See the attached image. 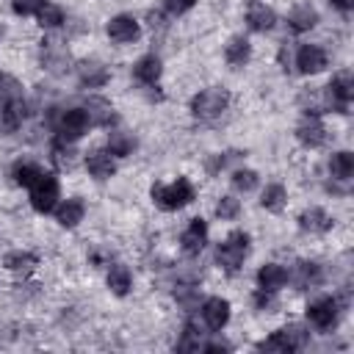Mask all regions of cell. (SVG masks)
Masks as SVG:
<instances>
[{
  "instance_id": "obj_1",
  "label": "cell",
  "mask_w": 354,
  "mask_h": 354,
  "mask_svg": "<svg viewBox=\"0 0 354 354\" xmlns=\"http://www.w3.org/2000/svg\"><path fill=\"white\" fill-rule=\"evenodd\" d=\"M149 194H152V202L163 210H180V207L191 205L194 196H196L194 185L185 177H177L171 183H158V185H152Z\"/></svg>"
},
{
  "instance_id": "obj_2",
  "label": "cell",
  "mask_w": 354,
  "mask_h": 354,
  "mask_svg": "<svg viewBox=\"0 0 354 354\" xmlns=\"http://www.w3.org/2000/svg\"><path fill=\"white\" fill-rule=\"evenodd\" d=\"M249 254V232L232 230L218 246H216V263L227 271H238Z\"/></svg>"
},
{
  "instance_id": "obj_3",
  "label": "cell",
  "mask_w": 354,
  "mask_h": 354,
  "mask_svg": "<svg viewBox=\"0 0 354 354\" xmlns=\"http://www.w3.org/2000/svg\"><path fill=\"white\" fill-rule=\"evenodd\" d=\"M55 111V108H53ZM53 130H55V136L61 138V141H77L80 136H86L88 133V127H91V122H88V116H86V111L83 108H66V111H55L53 113Z\"/></svg>"
},
{
  "instance_id": "obj_4",
  "label": "cell",
  "mask_w": 354,
  "mask_h": 354,
  "mask_svg": "<svg viewBox=\"0 0 354 354\" xmlns=\"http://www.w3.org/2000/svg\"><path fill=\"white\" fill-rule=\"evenodd\" d=\"M227 105H230V94H227V88L210 86V88H202V91L191 100V113H194L196 119L210 122V119L221 116V113L227 111Z\"/></svg>"
},
{
  "instance_id": "obj_5",
  "label": "cell",
  "mask_w": 354,
  "mask_h": 354,
  "mask_svg": "<svg viewBox=\"0 0 354 354\" xmlns=\"http://www.w3.org/2000/svg\"><path fill=\"white\" fill-rule=\"evenodd\" d=\"M321 97H324V108L337 111V113H346L348 102L354 100V77H351V72H337L329 80V86L324 88Z\"/></svg>"
},
{
  "instance_id": "obj_6",
  "label": "cell",
  "mask_w": 354,
  "mask_h": 354,
  "mask_svg": "<svg viewBox=\"0 0 354 354\" xmlns=\"http://www.w3.org/2000/svg\"><path fill=\"white\" fill-rule=\"evenodd\" d=\"M30 191V205H33V210H39V213H50V210H55V205H58V199H61V185H58V180L53 177V174H39V180L28 188Z\"/></svg>"
},
{
  "instance_id": "obj_7",
  "label": "cell",
  "mask_w": 354,
  "mask_h": 354,
  "mask_svg": "<svg viewBox=\"0 0 354 354\" xmlns=\"http://www.w3.org/2000/svg\"><path fill=\"white\" fill-rule=\"evenodd\" d=\"M307 321H310L315 329H321V332L335 329V324H337V299L321 296V299L310 301V304H307Z\"/></svg>"
},
{
  "instance_id": "obj_8",
  "label": "cell",
  "mask_w": 354,
  "mask_h": 354,
  "mask_svg": "<svg viewBox=\"0 0 354 354\" xmlns=\"http://www.w3.org/2000/svg\"><path fill=\"white\" fill-rule=\"evenodd\" d=\"M105 30H108L111 41H116V44H130V41H136V39L141 36V25H138V19L130 17V14H116V17H111Z\"/></svg>"
},
{
  "instance_id": "obj_9",
  "label": "cell",
  "mask_w": 354,
  "mask_h": 354,
  "mask_svg": "<svg viewBox=\"0 0 354 354\" xmlns=\"http://www.w3.org/2000/svg\"><path fill=\"white\" fill-rule=\"evenodd\" d=\"M202 321L210 332H221L230 321V301L221 296H210L202 301Z\"/></svg>"
},
{
  "instance_id": "obj_10",
  "label": "cell",
  "mask_w": 354,
  "mask_h": 354,
  "mask_svg": "<svg viewBox=\"0 0 354 354\" xmlns=\"http://www.w3.org/2000/svg\"><path fill=\"white\" fill-rule=\"evenodd\" d=\"M296 138H299L304 147L315 149V147H321V144L326 141V127L321 124V119H318L315 113H304L301 122L296 124Z\"/></svg>"
},
{
  "instance_id": "obj_11",
  "label": "cell",
  "mask_w": 354,
  "mask_h": 354,
  "mask_svg": "<svg viewBox=\"0 0 354 354\" xmlns=\"http://www.w3.org/2000/svg\"><path fill=\"white\" fill-rule=\"evenodd\" d=\"M205 243H207V221L196 216V218H191L188 227L183 230L180 246H183L185 254H199V252L205 249Z\"/></svg>"
},
{
  "instance_id": "obj_12",
  "label": "cell",
  "mask_w": 354,
  "mask_h": 354,
  "mask_svg": "<svg viewBox=\"0 0 354 354\" xmlns=\"http://www.w3.org/2000/svg\"><path fill=\"white\" fill-rule=\"evenodd\" d=\"M326 66V53L318 44H301L296 50V69L301 75H318Z\"/></svg>"
},
{
  "instance_id": "obj_13",
  "label": "cell",
  "mask_w": 354,
  "mask_h": 354,
  "mask_svg": "<svg viewBox=\"0 0 354 354\" xmlns=\"http://www.w3.org/2000/svg\"><path fill=\"white\" fill-rule=\"evenodd\" d=\"M160 72H163V64H160V58H158L155 53L141 55V58L133 64V77H136L138 83H144V86H155V83L160 80Z\"/></svg>"
},
{
  "instance_id": "obj_14",
  "label": "cell",
  "mask_w": 354,
  "mask_h": 354,
  "mask_svg": "<svg viewBox=\"0 0 354 354\" xmlns=\"http://www.w3.org/2000/svg\"><path fill=\"white\" fill-rule=\"evenodd\" d=\"M83 216H86V205L77 196H69V199H64V202L55 205V221L61 227H66V230L77 227L83 221Z\"/></svg>"
},
{
  "instance_id": "obj_15",
  "label": "cell",
  "mask_w": 354,
  "mask_h": 354,
  "mask_svg": "<svg viewBox=\"0 0 354 354\" xmlns=\"http://www.w3.org/2000/svg\"><path fill=\"white\" fill-rule=\"evenodd\" d=\"M86 169L94 180H108V177H113L116 163H113V155L108 149H94L86 155Z\"/></svg>"
},
{
  "instance_id": "obj_16",
  "label": "cell",
  "mask_w": 354,
  "mask_h": 354,
  "mask_svg": "<svg viewBox=\"0 0 354 354\" xmlns=\"http://www.w3.org/2000/svg\"><path fill=\"white\" fill-rule=\"evenodd\" d=\"M28 116V105L25 100H14V102H3V111H0V133H17L22 127Z\"/></svg>"
},
{
  "instance_id": "obj_17",
  "label": "cell",
  "mask_w": 354,
  "mask_h": 354,
  "mask_svg": "<svg viewBox=\"0 0 354 354\" xmlns=\"http://www.w3.org/2000/svg\"><path fill=\"white\" fill-rule=\"evenodd\" d=\"M246 25H249L252 30H257V33H266V30H271V28L277 25V14H274V8L266 6V3H252V6L246 8Z\"/></svg>"
},
{
  "instance_id": "obj_18",
  "label": "cell",
  "mask_w": 354,
  "mask_h": 354,
  "mask_svg": "<svg viewBox=\"0 0 354 354\" xmlns=\"http://www.w3.org/2000/svg\"><path fill=\"white\" fill-rule=\"evenodd\" d=\"M83 111H86V116H88V122H91V124L111 127V124L116 122V113H113L111 102H108V100H102V97H88V100H86V105H83Z\"/></svg>"
},
{
  "instance_id": "obj_19",
  "label": "cell",
  "mask_w": 354,
  "mask_h": 354,
  "mask_svg": "<svg viewBox=\"0 0 354 354\" xmlns=\"http://www.w3.org/2000/svg\"><path fill=\"white\" fill-rule=\"evenodd\" d=\"M290 279V274H288V268L285 266H279V263H266V266H260V271H257V285L263 288V290H279V288H285V282Z\"/></svg>"
},
{
  "instance_id": "obj_20",
  "label": "cell",
  "mask_w": 354,
  "mask_h": 354,
  "mask_svg": "<svg viewBox=\"0 0 354 354\" xmlns=\"http://www.w3.org/2000/svg\"><path fill=\"white\" fill-rule=\"evenodd\" d=\"M77 77H80V83H83L86 88H100V86L108 83L111 72H108V66H102L100 61H80V64H77Z\"/></svg>"
},
{
  "instance_id": "obj_21",
  "label": "cell",
  "mask_w": 354,
  "mask_h": 354,
  "mask_svg": "<svg viewBox=\"0 0 354 354\" xmlns=\"http://www.w3.org/2000/svg\"><path fill=\"white\" fill-rule=\"evenodd\" d=\"M249 58H252V44H249V39H246V36H232V39L227 41V47H224V61H227L230 66L241 69V66L249 64Z\"/></svg>"
},
{
  "instance_id": "obj_22",
  "label": "cell",
  "mask_w": 354,
  "mask_h": 354,
  "mask_svg": "<svg viewBox=\"0 0 354 354\" xmlns=\"http://www.w3.org/2000/svg\"><path fill=\"white\" fill-rule=\"evenodd\" d=\"M288 25H290L296 33L313 30V28L318 25V11H315L313 6H307V3L293 6V8H290V14H288Z\"/></svg>"
},
{
  "instance_id": "obj_23",
  "label": "cell",
  "mask_w": 354,
  "mask_h": 354,
  "mask_svg": "<svg viewBox=\"0 0 354 354\" xmlns=\"http://www.w3.org/2000/svg\"><path fill=\"white\" fill-rule=\"evenodd\" d=\"M299 227L304 232H326L332 227V216L324 207H310L299 216Z\"/></svg>"
},
{
  "instance_id": "obj_24",
  "label": "cell",
  "mask_w": 354,
  "mask_h": 354,
  "mask_svg": "<svg viewBox=\"0 0 354 354\" xmlns=\"http://www.w3.org/2000/svg\"><path fill=\"white\" fill-rule=\"evenodd\" d=\"M130 285H133L130 268L122 266V263H113V266L108 268V288H111V293H113V296H127V293H130Z\"/></svg>"
},
{
  "instance_id": "obj_25",
  "label": "cell",
  "mask_w": 354,
  "mask_h": 354,
  "mask_svg": "<svg viewBox=\"0 0 354 354\" xmlns=\"http://www.w3.org/2000/svg\"><path fill=\"white\" fill-rule=\"evenodd\" d=\"M44 47H41V64L50 69V72H64L66 69V61H69V53L66 50H61L55 41H41Z\"/></svg>"
},
{
  "instance_id": "obj_26",
  "label": "cell",
  "mask_w": 354,
  "mask_h": 354,
  "mask_svg": "<svg viewBox=\"0 0 354 354\" xmlns=\"http://www.w3.org/2000/svg\"><path fill=\"white\" fill-rule=\"evenodd\" d=\"M136 149V136L133 133H124V130H111L108 133V152L113 158H127L133 155Z\"/></svg>"
},
{
  "instance_id": "obj_27",
  "label": "cell",
  "mask_w": 354,
  "mask_h": 354,
  "mask_svg": "<svg viewBox=\"0 0 354 354\" xmlns=\"http://www.w3.org/2000/svg\"><path fill=\"white\" fill-rule=\"evenodd\" d=\"M329 174H332V180L346 183V180L354 174V155H351V152H346V149L335 152V155L329 158Z\"/></svg>"
},
{
  "instance_id": "obj_28",
  "label": "cell",
  "mask_w": 354,
  "mask_h": 354,
  "mask_svg": "<svg viewBox=\"0 0 354 354\" xmlns=\"http://www.w3.org/2000/svg\"><path fill=\"white\" fill-rule=\"evenodd\" d=\"M321 279H324V274H321V266L318 263L301 260L296 266V285L299 288H315V285H321Z\"/></svg>"
},
{
  "instance_id": "obj_29",
  "label": "cell",
  "mask_w": 354,
  "mask_h": 354,
  "mask_svg": "<svg viewBox=\"0 0 354 354\" xmlns=\"http://www.w3.org/2000/svg\"><path fill=\"white\" fill-rule=\"evenodd\" d=\"M279 337L285 340L288 351H301L310 343V332L301 324H288L285 329H279Z\"/></svg>"
},
{
  "instance_id": "obj_30",
  "label": "cell",
  "mask_w": 354,
  "mask_h": 354,
  "mask_svg": "<svg viewBox=\"0 0 354 354\" xmlns=\"http://www.w3.org/2000/svg\"><path fill=\"white\" fill-rule=\"evenodd\" d=\"M285 202H288V191H285L279 183L266 185V191L260 194V205H263L266 210H271V213H279V210L285 207Z\"/></svg>"
},
{
  "instance_id": "obj_31",
  "label": "cell",
  "mask_w": 354,
  "mask_h": 354,
  "mask_svg": "<svg viewBox=\"0 0 354 354\" xmlns=\"http://www.w3.org/2000/svg\"><path fill=\"white\" fill-rule=\"evenodd\" d=\"M36 19H39L41 28H61V25H64V8H61L58 3L44 0V3L39 6V11H36Z\"/></svg>"
},
{
  "instance_id": "obj_32",
  "label": "cell",
  "mask_w": 354,
  "mask_h": 354,
  "mask_svg": "<svg viewBox=\"0 0 354 354\" xmlns=\"http://www.w3.org/2000/svg\"><path fill=\"white\" fill-rule=\"evenodd\" d=\"M3 266L8 268V271H30L33 266H36V254H30V252H22V249H14V252H8L6 257H3Z\"/></svg>"
},
{
  "instance_id": "obj_33",
  "label": "cell",
  "mask_w": 354,
  "mask_h": 354,
  "mask_svg": "<svg viewBox=\"0 0 354 354\" xmlns=\"http://www.w3.org/2000/svg\"><path fill=\"white\" fill-rule=\"evenodd\" d=\"M202 348V335H199V326L194 321H188L183 326V335L177 340V351H199Z\"/></svg>"
},
{
  "instance_id": "obj_34",
  "label": "cell",
  "mask_w": 354,
  "mask_h": 354,
  "mask_svg": "<svg viewBox=\"0 0 354 354\" xmlns=\"http://www.w3.org/2000/svg\"><path fill=\"white\" fill-rule=\"evenodd\" d=\"M14 100H22V83L17 77L0 72V105L3 102H14Z\"/></svg>"
},
{
  "instance_id": "obj_35",
  "label": "cell",
  "mask_w": 354,
  "mask_h": 354,
  "mask_svg": "<svg viewBox=\"0 0 354 354\" xmlns=\"http://www.w3.org/2000/svg\"><path fill=\"white\" fill-rule=\"evenodd\" d=\"M39 174H41V169L36 163H17L14 166V183L22 188H30L39 180Z\"/></svg>"
},
{
  "instance_id": "obj_36",
  "label": "cell",
  "mask_w": 354,
  "mask_h": 354,
  "mask_svg": "<svg viewBox=\"0 0 354 354\" xmlns=\"http://www.w3.org/2000/svg\"><path fill=\"white\" fill-rule=\"evenodd\" d=\"M53 163H55L58 169H69V166L75 163V149L69 147V141L55 138V144H53Z\"/></svg>"
},
{
  "instance_id": "obj_37",
  "label": "cell",
  "mask_w": 354,
  "mask_h": 354,
  "mask_svg": "<svg viewBox=\"0 0 354 354\" xmlns=\"http://www.w3.org/2000/svg\"><path fill=\"white\" fill-rule=\"evenodd\" d=\"M232 188L235 191H243V194L254 191L257 188V171H252V169H235L232 171Z\"/></svg>"
},
{
  "instance_id": "obj_38",
  "label": "cell",
  "mask_w": 354,
  "mask_h": 354,
  "mask_svg": "<svg viewBox=\"0 0 354 354\" xmlns=\"http://www.w3.org/2000/svg\"><path fill=\"white\" fill-rule=\"evenodd\" d=\"M238 213H241V202H238L235 196H221V199L216 202V216H218V218L232 221Z\"/></svg>"
},
{
  "instance_id": "obj_39",
  "label": "cell",
  "mask_w": 354,
  "mask_h": 354,
  "mask_svg": "<svg viewBox=\"0 0 354 354\" xmlns=\"http://www.w3.org/2000/svg\"><path fill=\"white\" fill-rule=\"evenodd\" d=\"M174 299H177L185 310H194V307L199 304V290H196L194 285H180V288L174 290Z\"/></svg>"
},
{
  "instance_id": "obj_40",
  "label": "cell",
  "mask_w": 354,
  "mask_h": 354,
  "mask_svg": "<svg viewBox=\"0 0 354 354\" xmlns=\"http://www.w3.org/2000/svg\"><path fill=\"white\" fill-rule=\"evenodd\" d=\"M252 301H254V307L257 310H263V313H271L274 307H277V299H274V290H257L254 296H252Z\"/></svg>"
},
{
  "instance_id": "obj_41",
  "label": "cell",
  "mask_w": 354,
  "mask_h": 354,
  "mask_svg": "<svg viewBox=\"0 0 354 354\" xmlns=\"http://www.w3.org/2000/svg\"><path fill=\"white\" fill-rule=\"evenodd\" d=\"M257 348H260V351H274V354H288V346H285V340L279 337V332H274L271 337L260 340Z\"/></svg>"
},
{
  "instance_id": "obj_42",
  "label": "cell",
  "mask_w": 354,
  "mask_h": 354,
  "mask_svg": "<svg viewBox=\"0 0 354 354\" xmlns=\"http://www.w3.org/2000/svg\"><path fill=\"white\" fill-rule=\"evenodd\" d=\"M194 3H196V0H163V8H166L171 17H180V14L191 11Z\"/></svg>"
},
{
  "instance_id": "obj_43",
  "label": "cell",
  "mask_w": 354,
  "mask_h": 354,
  "mask_svg": "<svg viewBox=\"0 0 354 354\" xmlns=\"http://www.w3.org/2000/svg\"><path fill=\"white\" fill-rule=\"evenodd\" d=\"M41 3H44V0H14V14H19V17H30V14L39 11Z\"/></svg>"
},
{
  "instance_id": "obj_44",
  "label": "cell",
  "mask_w": 354,
  "mask_h": 354,
  "mask_svg": "<svg viewBox=\"0 0 354 354\" xmlns=\"http://www.w3.org/2000/svg\"><path fill=\"white\" fill-rule=\"evenodd\" d=\"M202 351H207V354H216V351H232V346H230L224 337H213V340L202 343Z\"/></svg>"
},
{
  "instance_id": "obj_45",
  "label": "cell",
  "mask_w": 354,
  "mask_h": 354,
  "mask_svg": "<svg viewBox=\"0 0 354 354\" xmlns=\"http://www.w3.org/2000/svg\"><path fill=\"white\" fill-rule=\"evenodd\" d=\"M329 3H332V6L337 8V11H343V14L354 8V0H329Z\"/></svg>"
},
{
  "instance_id": "obj_46",
  "label": "cell",
  "mask_w": 354,
  "mask_h": 354,
  "mask_svg": "<svg viewBox=\"0 0 354 354\" xmlns=\"http://www.w3.org/2000/svg\"><path fill=\"white\" fill-rule=\"evenodd\" d=\"M0 36H3V28H0Z\"/></svg>"
}]
</instances>
